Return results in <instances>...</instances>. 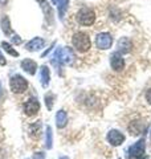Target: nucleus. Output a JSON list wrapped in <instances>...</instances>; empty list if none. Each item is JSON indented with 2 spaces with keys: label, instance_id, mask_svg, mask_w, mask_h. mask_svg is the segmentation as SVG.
<instances>
[{
  "label": "nucleus",
  "instance_id": "obj_1",
  "mask_svg": "<svg viewBox=\"0 0 151 159\" xmlns=\"http://www.w3.org/2000/svg\"><path fill=\"white\" fill-rule=\"evenodd\" d=\"M76 60L74 52L72 51V48L68 47H62V48H57V51L54 52L52 61L54 65H72Z\"/></svg>",
  "mask_w": 151,
  "mask_h": 159
},
{
  "label": "nucleus",
  "instance_id": "obj_2",
  "mask_svg": "<svg viewBox=\"0 0 151 159\" xmlns=\"http://www.w3.org/2000/svg\"><path fill=\"white\" fill-rule=\"evenodd\" d=\"M72 44L76 48V51H78L80 53H85L92 48L90 37L85 32H76L72 37Z\"/></svg>",
  "mask_w": 151,
  "mask_h": 159
},
{
  "label": "nucleus",
  "instance_id": "obj_3",
  "mask_svg": "<svg viewBox=\"0 0 151 159\" xmlns=\"http://www.w3.org/2000/svg\"><path fill=\"white\" fill-rule=\"evenodd\" d=\"M76 19H77V23L80 24V25L90 27V25H93L94 21H95V13H94V11L92 8L84 7L77 12Z\"/></svg>",
  "mask_w": 151,
  "mask_h": 159
},
{
  "label": "nucleus",
  "instance_id": "obj_4",
  "mask_svg": "<svg viewBox=\"0 0 151 159\" xmlns=\"http://www.w3.org/2000/svg\"><path fill=\"white\" fill-rule=\"evenodd\" d=\"M146 152V142L143 138H140L138 142L131 145L127 150V159H144Z\"/></svg>",
  "mask_w": 151,
  "mask_h": 159
},
{
  "label": "nucleus",
  "instance_id": "obj_5",
  "mask_svg": "<svg viewBox=\"0 0 151 159\" xmlns=\"http://www.w3.org/2000/svg\"><path fill=\"white\" fill-rule=\"evenodd\" d=\"M9 88L16 94H21L28 89V81L20 74H15L9 80Z\"/></svg>",
  "mask_w": 151,
  "mask_h": 159
},
{
  "label": "nucleus",
  "instance_id": "obj_6",
  "mask_svg": "<svg viewBox=\"0 0 151 159\" xmlns=\"http://www.w3.org/2000/svg\"><path fill=\"white\" fill-rule=\"evenodd\" d=\"M95 45H97V48L101 49V51H106V49L112 48V45H113L112 34L108 33V32L98 33L97 37H95Z\"/></svg>",
  "mask_w": 151,
  "mask_h": 159
},
{
  "label": "nucleus",
  "instance_id": "obj_7",
  "mask_svg": "<svg viewBox=\"0 0 151 159\" xmlns=\"http://www.w3.org/2000/svg\"><path fill=\"white\" fill-rule=\"evenodd\" d=\"M23 110H24V114H25V116H28V117L36 116V114L39 113V110H40V102H39V99H37V98H34V97L29 98L28 101L24 103Z\"/></svg>",
  "mask_w": 151,
  "mask_h": 159
},
{
  "label": "nucleus",
  "instance_id": "obj_8",
  "mask_svg": "<svg viewBox=\"0 0 151 159\" xmlns=\"http://www.w3.org/2000/svg\"><path fill=\"white\" fill-rule=\"evenodd\" d=\"M106 139H108V142H109L112 146L117 147V146H121V145H122V143L125 142L126 137H125V134H123V133H121L119 130L112 129V130L108 133Z\"/></svg>",
  "mask_w": 151,
  "mask_h": 159
},
{
  "label": "nucleus",
  "instance_id": "obj_9",
  "mask_svg": "<svg viewBox=\"0 0 151 159\" xmlns=\"http://www.w3.org/2000/svg\"><path fill=\"white\" fill-rule=\"evenodd\" d=\"M110 65H112L113 70L115 72H122L125 69V60L119 52H114L110 56Z\"/></svg>",
  "mask_w": 151,
  "mask_h": 159
},
{
  "label": "nucleus",
  "instance_id": "obj_10",
  "mask_svg": "<svg viewBox=\"0 0 151 159\" xmlns=\"http://www.w3.org/2000/svg\"><path fill=\"white\" fill-rule=\"evenodd\" d=\"M44 45H45V40L44 39L34 37V39L31 40V41H28L27 44H25V49L29 51V52H37L41 48H44Z\"/></svg>",
  "mask_w": 151,
  "mask_h": 159
},
{
  "label": "nucleus",
  "instance_id": "obj_11",
  "mask_svg": "<svg viewBox=\"0 0 151 159\" xmlns=\"http://www.w3.org/2000/svg\"><path fill=\"white\" fill-rule=\"evenodd\" d=\"M117 49L121 54H125V53H129L130 51L133 49V43L131 40L127 39V37H121L118 40V44H117Z\"/></svg>",
  "mask_w": 151,
  "mask_h": 159
},
{
  "label": "nucleus",
  "instance_id": "obj_12",
  "mask_svg": "<svg viewBox=\"0 0 151 159\" xmlns=\"http://www.w3.org/2000/svg\"><path fill=\"white\" fill-rule=\"evenodd\" d=\"M21 69L24 72H27L28 74L33 76L37 70V64H36V61H33L32 58H25L21 61Z\"/></svg>",
  "mask_w": 151,
  "mask_h": 159
},
{
  "label": "nucleus",
  "instance_id": "obj_13",
  "mask_svg": "<svg viewBox=\"0 0 151 159\" xmlns=\"http://www.w3.org/2000/svg\"><path fill=\"white\" fill-rule=\"evenodd\" d=\"M40 81H41L43 88H48L50 82V70L47 65H41L40 68Z\"/></svg>",
  "mask_w": 151,
  "mask_h": 159
},
{
  "label": "nucleus",
  "instance_id": "obj_14",
  "mask_svg": "<svg viewBox=\"0 0 151 159\" xmlns=\"http://www.w3.org/2000/svg\"><path fill=\"white\" fill-rule=\"evenodd\" d=\"M68 125V113L65 110H58L56 113V126L57 129H64Z\"/></svg>",
  "mask_w": 151,
  "mask_h": 159
},
{
  "label": "nucleus",
  "instance_id": "obj_15",
  "mask_svg": "<svg viewBox=\"0 0 151 159\" xmlns=\"http://www.w3.org/2000/svg\"><path fill=\"white\" fill-rule=\"evenodd\" d=\"M0 25H2V29L6 36H11V34L13 33L12 31V27H11V21H9V17L8 16H2V19H0Z\"/></svg>",
  "mask_w": 151,
  "mask_h": 159
},
{
  "label": "nucleus",
  "instance_id": "obj_16",
  "mask_svg": "<svg viewBox=\"0 0 151 159\" xmlns=\"http://www.w3.org/2000/svg\"><path fill=\"white\" fill-rule=\"evenodd\" d=\"M56 6H57V9H58V16H60V20H64L65 13H66V11H68L69 0H57Z\"/></svg>",
  "mask_w": 151,
  "mask_h": 159
},
{
  "label": "nucleus",
  "instance_id": "obj_17",
  "mask_svg": "<svg viewBox=\"0 0 151 159\" xmlns=\"http://www.w3.org/2000/svg\"><path fill=\"white\" fill-rule=\"evenodd\" d=\"M45 147L48 150L53 147V131L50 126H47V129H45Z\"/></svg>",
  "mask_w": 151,
  "mask_h": 159
},
{
  "label": "nucleus",
  "instance_id": "obj_18",
  "mask_svg": "<svg viewBox=\"0 0 151 159\" xmlns=\"http://www.w3.org/2000/svg\"><path fill=\"white\" fill-rule=\"evenodd\" d=\"M0 48H2L6 53H8L9 56H12V57H19V56H20L19 52L16 51V49H15V48L11 45V44L7 43V41H3V43H2V45H0Z\"/></svg>",
  "mask_w": 151,
  "mask_h": 159
},
{
  "label": "nucleus",
  "instance_id": "obj_19",
  "mask_svg": "<svg viewBox=\"0 0 151 159\" xmlns=\"http://www.w3.org/2000/svg\"><path fill=\"white\" fill-rule=\"evenodd\" d=\"M40 131H41V122L37 121L29 125V133H31V137L33 138H39L40 137Z\"/></svg>",
  "mask_w": 151,
  "mask_h": 159
},
{
  "label": "nucleus",
  "instance_id": "obj_20",
  "mask_svg": "<svg viewBox=\"0 0 151 159\" xmlns=\"http://www.w3.org/2000/svg\"><path fill=\"white\" fill-rule=\"evenodd\" d=\"M54 98H56V97H54V94H53V93H48V94H45L44 99H45V105H47L48 110H52V109H53Z\"/></svg>",
  "mask_w": 151,
  "mask_h": 159
},
{
  "label": "nucleus",
  "instance_id": "obj_21",
  "mask_svg": "<svg viewBox=\"0 0 151 159\" xmlns=\"http://www.w3.org/2000/svg\"><path fill=\"white\" fill-rule=\"evenodd\" d=\"M12 43H13V44H16V45L21 44V37H20L19 34H13V36H12Z\"/></svg>",
  "mask_w": 151,
  "mask_h": 159
},
{
  "label": "nucleus",
  "instance_id": "obj_22",
  "mask_svg": "<svg viewBox=\"0 0 151 159\" xmlns=\"http://www.w3.org/2000/svg\"><path fill=\"white\" fill-rule=\"evenodd\" d=\"M33 159H45V154L43 151H39V152H34Z\"/></svg>",
  "mask_w": 151,
  "mask_h": 159
},
{
  "label": "nucleus",
  "instance_id": "obj_23",
  "mask_svg": "<svg viewBox=\"0 0 151 159\" xmlns=\"http://www.w3.org/2000/svg\"><path fill=\"white\" fill-rule=\"evenodd\" d=\"M54 45H56V43H52V45H50V48H48L47 51H45V52H44V53L41 54V57H45V56H48V53H49L50 51H52V48H53Z\"/></svg>",
  "mask_w": 151,
  "mask_h": 159
},
{
  "label": "nucleus",
  "instance_id": "obj_24",
  "mask_svg": "<svg viewBox=\"0 0 151 159\" xmlns=\"http://www.w3.org/2000/svg\"><path fill=\"white\" fill-rule=\"evenodd\" d=\"M6 64H7V60H6V57H4L3 56V54H2V52H0V65H6Z\"/></svg>",
  "mask_w": 151,
  "mask_h": 159
},
{
  "label": "nucleus",
  "instance_id": "obj_25",
  "mask_svg": "<svg viewBox=\"0 0 151 159\" xmlns=\"http://www.w3.org/2000/svg\"><path fill=\"white\" fill-rule=\"evenodd\" d=\"M146 99H147V102L151 105V89H149L147 93H146Z\"/></svg>",
  "mask_w": 151,
  "mask_h": 159
},
{
  "label": "nucleus",
  "instance_id": "obj_26",
  "mask_svg": "<svg viewBox=\"0 0 151 159\" xmlns=\"http://www.w3.org/2000/svg\"><path fill=\"white\" fill-rule=\"evenodd\" d=\"M8 0H0V6H6Z\"/></svg>",
  "mask_w": 151,
  "mask_h": 159
},
{
  "label": "nucleus",
  "instance_id": "obj_27",
  "mask_svg": "<svg viewBox=\"0 0 151 159\" xmlns=\"http://www.w3.org/2000/svg\"><path fill=\"white\" fill-rule=\"evenodd\" d=\"M3 94V88H2V82H0V96Z\"/></svg>",
  "mask_w": 151,
  "mask_h": 159
},
{
  "label": "nucleus",
  "instance_id": "obj_28",
  "mask_svg": "<svg viewBox=\"0 0 151 159\" xmlns=\"http://www.w3.org/2000/svg\"><path fill=\"white\" fill-rule=\"evenodd\" d=\"M37 2L40 3V6H41V4H43V3H45V2H47V0H37Z\"/></svg>",
  "mask_w": 151,
  "mask_h": 159
},
{
  "label": "nucleus",
  "instance_id": "obj_29",
  "mask_svg": "<svg viewBox=\"0 0 151 159\" xmlns=\"http://www.w3.org/2000/svg\"><path fill=\"white\" fill-rule=\"evenodd\" d=\"M58 159H69V158H68V157H60Z\"/></svg>",
  "mask_w": 151,
  "mask_h": 159
},
{
  "label": "nucleus",
  "instance_id": "obj_30",
  "mask_svg": "<svg viewBox=\"0 0 151 159\" xmlns=\"http://www.w3.org/2000/svg\"><path fill=\"white\" fill-rule=\"evenodd\" d=\"M52 2H53V4H56V3H57V0H52Z\"/></svg>",
  "mask_w": 151,
  "mask_h": 159
},
{
  "label": "nucleus",
  "instance_id": "obj_31",
  "mask_svg": "<svg viewBox=\"0 0 151 159\" xmlns=\"http://www.w3.org/2000/svg\"><path fill=\"white\" fill-rule=\"evenodd\" d=\"M150 137H151V133H150Z\"/></svg>",
  "mask_w": 151,
  "mask_h": 159
},
{
  "label": "nucleus",
  "instance_id": "obj_32",
  "mask_svg": "<svg viewBox=\"0 0 151 159\" xmlns=\"http://www.w3.org/2000/svg\"><path fill=\"white\" fill-rule=\"evenodd\" d=\"M119 159H121V158H119Z\"/></svg>",
  "mask_w": 151,
  "mask_h": 159
}]
</instances>
